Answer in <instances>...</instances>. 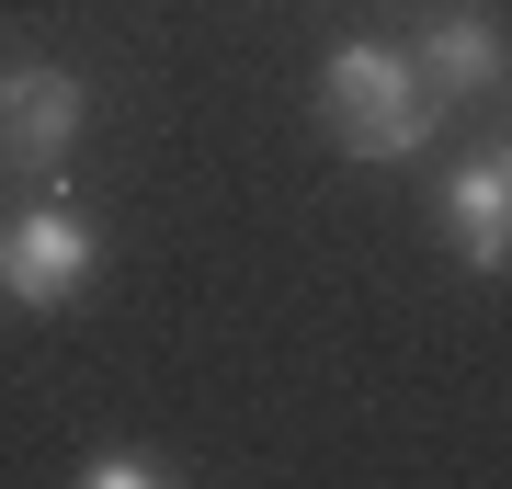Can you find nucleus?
<instances>
[{"label":"nucleus","instance_id":"obj_1","mask_svg":"<svg viewBox=\"0 0 512 489\" xmlns=\"http://www.w3.org/2000/svg\"><path fill=\"white\" fill-rule=\"evenodd\" d=\"M308 114H319V137L342 148V160H365V171L421 160V148H433V126H444V103H433V91H421V69H410V46H387V35L330 46L319 80H308Z\"/></svg>","mask_w":512,"mask_h":489},{"label":"nucleus","instance_id":"obj_2","mask_svg":"<svg viewBox=\"0 0 512 489\" xmlns=\"http://www.w3.org/2000/svg\"><path fill=\"white\" fill-rule=\"evenodd\" d=\"M92 273H103V228L80 217L69 194H12L0 205V308L12 319H57V308H80L92 296Z\"/></svg>","mask_w":512,"mask_h":489},{"label":"nucleus","instance_id":"obj_3","mask_svg":"<svg viewBox=\"0 0 512 489\" xmlns=\"http://www.w3.org/2000/svg\"><path fill=\"white\" fill-rule=\"evenodd\" d=\"M80 126H92V80L69 57H35V46L0 57V182L12 194H35V182L69 171Z\"/></svg>","mask_w":512,"mask_h":489},{"label":"nucleus","instance_id":"obj_4","mask_svg":"<svg viewBox=\"0 0 512 489\" xmlns=\"http://www.w3.org/2000/svg\"><path fill=\"white\" fill-rule=\"evenodd\" d=\"M444 239H456V262L490 285V273H512V137H490V148H467L456 171H444Z\"/></svg>","mask_w":512,"mask_h":489},{"label":"nucleus","instance_id":"obj_5","mask_svg":"<svg viewBox=\"0 0 512 489\" xmlns=\"http://www.w3.org/2000/svg\"><path fill=\"white\" fill-rule=\"evenodd\" d=\"M410 69H421V91H433L444 114L456 103H490V91H512V35L490 12H433L410 35Z\"/></svg>","mask_w":512,"mask_h":489},{"label":"nucleus","instance_id":"obj_6","mask_svg":"<svg viewBox=\"0 0 512 489\" xmlns=\"http://www.w3.org/2000/svg\"><path fill=\"white\" fill-rule=\"evenodd\" d=\"M160 478H183V467L148 455V444H92L80 455V489H160Z\"/></svg>","mask_w":512,"mask_h":489},{"label":"nucleus","instance_id":"obj_7","mask_svg":"<svg viewBox=\"0 0 512 489\" xmlns=\"http://www.w3.org/2000/svg\"><path fill=\"white\" fill-rule=\"evenodd\" d=\"M501 103H512V91H501ZM501 137H512V114H501Z\"/></svg>","mask_w":512,"mask_h":489}]
</instances>
